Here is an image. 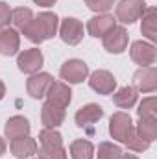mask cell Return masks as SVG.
<instances>
[{
  "label": "cell",
  "mask_w": 157,
  "mask_h": 159,
  "mask_svg": "<svg viewBox=\"0 0 157 159\" xmlns=\"http://www.w3.org/2000/svg\"><path fill=\"white\" fill-rule=\"evenodd\" d=\"M41 120L44 128H59L65 120V107L44 102L41 107Z\"/></svg>",
  "instance_id": "ac0fdd59"
},
{
  "label": "cell",
  "mask_w": 157,
  "mask_h": 159,
  "mask_svg": "<svg viewBox=\"0 0 157 159\" xmlns=\"http://www.w3.org/2000/svg\"><path fill=\"white\" fill-rule=\"evenodd\" d=\"M52 74H48V72H37V74H32L28 81H26V91H28V94L32 96V98H35V100H39V98H44L46 96V91H48V87L52 85Z\"/></svg>",
  "instance_id": "7c38bea8"
},
{
  "label": "cell",
  "mask_w": 157,
  "mask_h": 159,
  "mask_svg": "<svg viewBox=\"0 0 157 159\" xmlns=\"http://www.w3.org/2000/svg\"><path fill=\"white\" fill-rule=\"evenodd\" d=\"M35 156L39 159H67V150L63 146H41Z\"/></svg>",
  "instance_id": "83f0119b"
},
{
  "label": "cell",
  "mask_w": 157,
  "mask_h": 159,
  "mask_svg": "<svg viewBox=\"0 0 157 159\" xmlns=\"http://www.w3.org/2000/svg\"><path fill=\"white\" fill-rule=\"evenodd\" d=\"M129 56L131 59L141 65V67H152L157 59V50L154 46V43L148 41H135L129 48Z\"/></svg>",
  "instance_id": "277c9868"
},
{
  "label": "cell",
  "mask_w": 157,
  "mask_h": 159,
  "mask_svg": "<svg viewBox=\"0 0 157 159\" xmlns=\"http://www.w3.org/2000/svg\"><path fill=\"white\" fill-rule=\"evenodd\" d=\"M146 7L144 0H120L115 7V19L122 24H133L135 20H141Z\"/></svg>",
  "instance_id": "7a4b0ae2"
},
{
  "label": "cell",
  "mask_w": 157,
  "mask_h": 159,
  "mask_svg": "<svg viewBox=\"0 0 157 159\" xmlns=\"http://www.w3.org/2000/svg\"><path fill=\"white\" fill-rule=\"evenodd\" d=\"M32 19H34V13H32L30 7H17V9L11 11V22H13V26H15L17 30H20V32L30 24Z\"/></svg>",
  "instance_id": "603a6c76"
},
{
  "label": "cell",
  "mask_w": 157,
  "mask_h": 159,
  "mask_svg": "<svg viewBox=\"0 0 157 159\" xmlns=\"http://www.w3.org/2000/svg\"><path fill=\"white\" fill-rule=\"evenodd\" d=\"M137 98H139V93L129 85H126V87L118 89L117 93H113V102L120 109H131L137 104Z\"/></svg>",
  "instance_id": "d6986e66"
},
{
  "label": "cell",
  "mask_w": 157,
  "mask_h": 159,
  "mask_svg": "<svg viewBox=\"0 0 157 159\" xmlns=\"http://www.w3.org/2000/svg\"><path fill=\"white\" fill-rule=\"evenodd\" d=\"M59 37L63 39V43H67L70 46H76L83 39V24L74 17L63 19L61 26H59Z\"/></svg>",
  "instance_id": "30bf717a"
},
{
  "label": "cell",
  "mask_w": 157,
  "mask_h": 159,
  "mask_svg": "<svg viewBox=\"0 0 157 159\" xmlns=\"http://www.w3.org/2000/svg\"><path fill=\"white\" fill-rule=\"evenodd\" d=\"M135 131L148 143H154L157 139V119H139L135 126Z\"/></svg>",
  "instance_id": "7402d4cb"
},
{
  "label": "cell",
  "mask_w": 157,
  "mask_h": 159,
  "mask_svg": "<svg viewBox=\"0 0 157 159\" xmlns=\"http://www.w3.org/2000/svg\"><path fill=\"white\" fill-rule=\"evenodd\" d=\"M4 96H6V85H4V81L0 80V100H4Z\"/></svg>",
  "instance_id": "1f68e13d"
},
{
  "label": "cell",
  "mask_w": 157,
  "mask_h": 159,
  "mask_svg": "<svg viewBox=\"0 0 157 159\" xmlns=\"http://www.w3.org/2000/svg\"><path fill=\"white\" fill-rule=\"evenodd\" d=\"M124 152H122V148L118 146V144H113V143H100L98 144V150H96V157L98 159H120Z\"/></svg>",
  "instance_id": "484cf974"
},
{
  "label": "cell",
  "mask_w": 157,
  "mask_h": 159,
  "mask_svg": "<svg viewBox=\"0 0 157 159\" xmlns=\"http://www.w3.org/2000/svg\"><path fill=\"white\" fill-rule=\"evenodd\" d=\"M20 48V35L13 28H0V54L15 56Z\"/></svg>",
  "instance_id": "e0dca14e"
},
{
  "label": "cell",
  "mask_w": 157,
  "mask_h": 159,
  "mask_svg": "<svg viewBox=\"0 0 157 159\" xmlns=\"http://www.w3.org/2000/svg\"><path fill=\"white\" fill-rule=\"evenodd\" d=\"M37 148H39V146H37V141H35L34 137H30V135L13 139V141L9 143L11 154L19 159H30L32 156L37 154Z\"/></svg>",
  "instance_id": "4fadbf2b"
},
{
  "label": "cell",
  "mask_w": 157,
  "mask_h": 159,
  "mask_svg": "<svg viewBox=\"0 0 157 159\" xmlns=\"http://www.w3.org/2000/svg\"><path fill=\"white\" fill-rule=\"evenodd\" d=\"M41 146H63V137L56 128H44L39 133Z\"/></svg>",
  "instance_id": "cb8c5ba5"
},
{
  "label": "cell",
  "mask_w": 157,
  "mask_h": 159,
  "mask_svg": "<svg viewBox=\"0 0 157 159\" xmlns=\"http://www.w3.org/2000/svg\"><path fill=\"white\" fill-rule=\"evenodd\" d=\"M137 115H139V119H157V100H155V96L142 98V102L139 104Z\"/></svg>",
  "instance_id": "4316f807"
},
{
  "label": "cell",
  "mask_w": 157,
  "mask_h": 159,
  "mask_svg": "<svg viewBox=\"0 0 157 159\" xmlns=\"http://www.w3.org/2000/svg\"><path fill=\"white\" fill-rule=\"evenodd\" d=\"M72 100V91L65 81H52V85L46 91V102L59 106V107H67Z\"/></svg>",
  "instance_id": "8fae6325"
},
{
  "label": "cell",
  "mask_w": 157,
  "mask_h": 159,
  "mask_svg": "<svg viewBox=\"0 0 157 159\" xmlns=\"http://www.w3.org/2000/svg\"><path fill=\"white\" fill-rule=\"evenodd\" d=\"M43 63H44V57H43V52L39 48H30V50H24L17 56L19 70L24 74H30V76L39 72Z\"/></svg>",
  "instance_id": "8992f818"
},
{
  "label": "cell",
  "mask_w": 157,
  "mask_h": 159,
  "mask_svg": "<svg viewBox=\"0 0 157 159\" xmlns=\"http://www.w3.org/2000/svg\"><path fill=\"white\" fill-rule=\"evenodd\" d=\"M113 26H117V19H115L113 15H107V13H104V15H94V17L89 19V22H87V32H89V35H92V37H104Z\"/></svg>",
  "instance_id": "5bb4252c"
},
{
  "label": "cell",
  "mask_w": 157,
  "mask_h": 159,
  "mask_svg": "<svg viewBox=\"0 0 157 159\" xmlns=\"http://www.w3.org/2000/svg\"><path fill=\"white\" fill-rule=\"evenodd\" d=\"M102 117H104L102 106H98V104H87V106L79 107L78 111H76L74 120H76V124H78L79 128H89V126L96 124Z\"/></svg>",
  "instance_id": "9a60e30c"
},
{
  "label": "cell",
  "mask_w": 157,
  "mask_h": 159,
  "mask_svg": "<svg viewBox=\"0 0 157 159\" xmlns=\"http://www.w3.org/2000/svg\"><path fill=\"white\" fill-rule=\"evenodd\" d=\"M11 22V9L6 2H0V28H7Z\"/></svg>",
  "instance_id": "f546056e"
},
{
  "label": "cell",
  "mask_w": 157,
  "mask_h": 159,
  "mask_svg": "<svg viewBox=\"0 0 157 159\" xmlns=\"http://www.w3.org/2000/svg\"><path fill=\"white\" fill-rule=\"evenodd\" d=\"M133 89L137 93H154L157 89V69L152 67H141L133 74Z\"/></svg>",
  "instance_id": "9c48e42d"
},
{
  "label": "cell",
  "mask_w": 157,
  "mask_h": 159,
  "mask_svg": "<svg viewBox=\"0 0 157 159\" xmlns=\"http://www.w3.org/2000/svg\"><path fill=\"white\" fill-rule=\"evenodd\" d=\"M30 129H32L30 120L26 119V117H22V115H15V117L7 119L6 128H4V133H6L7 139L13 141V139H19V137H26V135H30Z\"/></svg>",
  "instance_id": "2e32d148"
},
{
  "label": "cell",
  "mask_w": 157,
  "mask_h": 159,
  "mask_svg": "<svg viewBox=\"0 0 157 159\" xmlns=\"http://www.w3.org/2000/svg\"><path fill=\"white\" fill-rule=\"evenodd\" d=\"M57 28H59V19L56 13H50V11H43L37 17H34L30 20V24L22 30V34L26 35V39L41 44L43 41L52 39L56 34H57Z\"/></svg>",
  "instance_id": "6da1fadb"
},
{
  "label": "cell",
  "mask_w": 157,
  "mask_h": 159,
  "mask_svg": "<svg viewBox=\"0 0 157 159\" xmlns=\"http://www.w3.org/2000/svg\"><path fill=\"white\" fill-rule=\"evenodd\" d=\"M59 76L67 83H81L89 78V65L81 59H69L61 65Z\"/></svg>",
  "instance_id": "3957f363"
},
{
  "label": "cell",
  "mask_w": 157,
  "mask_h": 159,
  "mask_svg": "<svg viewBox=\"0 0 157 159\" xmlns=\"http://www.w3.org/2000/svg\"><path fill=\"white\" fill-rule=\"evenodd\" d=\"M70 157L72 159H94V146L87 139H76L70 144Z\"/></svg>",
  "instance_id": "44dd1931"
},
{
  "label": "cell",
  "mask_w": 157,
  "mask_h": 159,
  "mask_svg": "<svg viewBox=\"0 0 157 159\" xmlns=\"http://www.w3.org/2000/svg\"><path fill=\"white\" fill-rule=\"evenodd\" d=\"M131 129H133V120L128 113L117 111V113L111 115V119H109V133H111V137L115 141L124 143L126 137L131 133Z\"/></svg>",
  "instance_id": "52a82bcc"
},
{
  "label": "cell",
  "mask_w": 157,
  "mask_h": 159,
  "mask_svg": "<svg viewBox=\"0 0 157 159\" xmlns=\"http://www.w3.org/2000/svg\"><path fill=\"white\" fill-rule=\"evenodd\" d=\"M57 0H34V4L35 6H43V7H50V6H54Z\"/></svg>",
  "instance_id": "4dcf8cb0"
},
{
  "label": "cell",
  "mask_w": 157,
  "mask_h": 159,
  "mask_svg": "<svg viewBox=\"0 0 157 159\" xmlns=\"http://www.w3.org/2000/svg\"><path fill=\"white\" fill-rule=\"evenodd\" d=\"M120 159H139V157H137L135 154H122V156H120Z\"/></svg>",
  "instance_id": "836d02e7"
},
{
  "label": "cell",
  "mask_w": 157,
  "mask_h": 159,
  "mask_svg": "<svg viewBox=\"0 0 157 159\" xmlns=\"http://www.w3.org/2000/svg\"><path fill=\"white\" fill-rule=\"evenodd\" d=\"M6 154V141L0 137V156H4Z\"/></svg>",
  "instance_id": "d6a6232c"
},
{
  "label": "cell",
  "mask_w": 157,
  "mask_h": 159,
  "mask_svg": "<svg viewBox=\"0 0 157 159\" xmlns=\"http://www.w3.org/2000/svg\"><path fill=\"white\" fill-rule=\"evenodd\" d=\"M141 32L150 43L157 41V32H155V9L154 7H146L144 15L141 17Z\"/></svg>",
  "instance_id": "ffe728a7"
},
{
  "label": "cell",
  "mask_w": 157,
  "mask_h": 159,
  "mask_svg": "<svg viewBox=\"0 0 157 159\" xmlns=\"http://www.w3.org/2000/svg\"><path fill=\"white\" fill-rule=\"evenodd\" d=\"M124 144H126V146H128V150H131V152H146V150L150 148V144H152V143L144 141V139L135 131V126H133V129H131V133L126 137Z\"/></svg>",
  "instance_id": "d4e9b609"
},
{
  "label": "cell",
  "mask_w": 157,
  "mask_h": 159,
  "mask_svg": "<svg viewBox=\"0 0 157 159\" xmlns=\"http://www.w3.org/2000/svg\"><path fill=\"white\" fill-rule=\"evenodd\" d=\"M89 87L98 94H113L117 89V80L109 70H94L89 76Z\"/></svg>",
  "instance_id": "ba28073f"
},
{
  "label": "cell",
  "mask_w": 157,
  "mask_h": 159,
  "mask_svg": "<svg viewBox=\"0 0 157 159\" xmlns=\"http://www.w3.org/2000/svg\"><path fill=\"white\" fill-rule=\"evenodd\" d=\"M85 4H87V7L91 11H94L98 15H104V13H107V11L113 9L115 0H85Z\"/></svg>",
  "instance_id": "f1b7e54d"
},
{
  "label": "cell",
  "mask_w": 157,
  "mask_h": 159,
  "mask_svg": "<svg viewBox=\"0 0 157 159\" xmlns=\"http://www.w3.org/2000/svg\"><path fill=\"white\" fill-rule=\"evenodd\" d=\"M128 41H129V35H128L126 28L124 26H113L102 37V44L109 54H122L128 48Z\"/></svg>",
  "instance_id": "5b68a950"
}]
</instances>
